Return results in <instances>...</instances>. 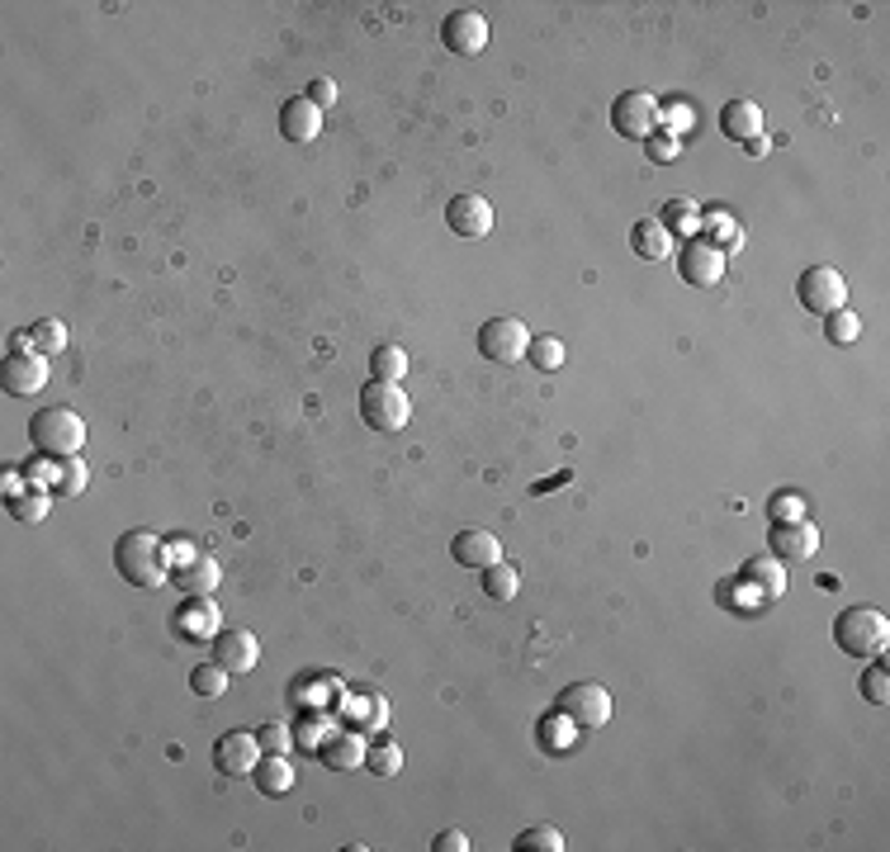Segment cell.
<instances>
[{
  "label": "cell",
  "mask_w": 890,
  "mask_h": 852,
  "mask_svg": "<svg viewBox=\"0 0 890 852\" xmlns=\"http://www.w3.org/2000/svg\"><path fill=\"white\" fill-rule=\"evenodd\" d=\"M824 337L834 341V347H853V341L863 337V318H857V313H848V308L829 313V318H824Z\"/></svg>",
  "instance_id": "8d00e7d4"
},
{
  "label": "cell",
  "mask_w": 890,
  "mask_h": 852,
  "mask_svg": "<svg viewBox=\"0 0 890 852\" xmlns=\"http://www.w3.org/2000/svg\"><path fill=\"white\" fill-rule=\"evenodd\" d=\"M29 441H34L38 455L71 459V455H81V445H86V422L71 408H38L29 417Z\"/></svg>",
  "instance_id": "3957f363"
},
{
  "label": "cell",
  "mask_w": 890,
  "mask_h": 852,
  "mask_svg": "<svg viewBox=\"0 0 890 852\" xmlns=\"http://www.w3.org/2000/svg\"><path fill=\"white\" fill-rule=\"evenodd\" d=\"M57 469H63V465H53V455H29L24 465H20L24 484H34V488H48V492H53V484H57Z\"/></svg>",
  "instance_id": "60d3db41"
},
{
  "label": "cell",
  "mask_w": 890,
  "mask_h": 852,
  "mask_svg": "<svg viewBox=\"0 0 890 852\" xmlns=\"http://www.w3.org/2000/svg\"><path fill=\"white\" fill-rule=\"evenodd\" d=\"M739 578H744L748 588L763 597V602H777V597H787V564L773 559V555L748 559V564H744V573H739Z\"/></svg>",
  "instance_id": "7402d4cb"
},
{
  "label": "cell",
  "mask_w": 890,
  "mask_h": 852,
  "mask_svg": "<svg viewBox=\"0 0 890 852\" xmlns=\"http://www.w3.org/2000/svg\"><path fill=\"white\" fill-rule=\"evenodd\" d=\"M568 478H573V474L564 469V474H554V478H545V484H536V492H545V488H560V484H568Z\"/></svg>",
  "instance_id": "f907efd6"
},
{
  "label": "cell",
  "mask_w": 890,
  "mask_h": 852,
  "mask_svg": "<svg viewBox=\"0 0 890 852\" xmlns=\"http://www.w3.org/2000/svg\"><path fill=\"white\" fill-rule=\"evenodd\" d=\"M526 361H531L536 370H545V375H554V370L568 361V351H564L560 337H531V347H526Z\"/></svg>",
  "instance_id": "1f68e13d"
},
{
  "label": "cell",
  "mask_w": 890,
  "mask_h": 852,
  "mask_svg": "<svg viewBox=\"0 0 890 852\" xmlns=\"http://www.w3.org/2000/svg\"><path fill=\"white\" fill-rule=\"evenodd\" d=\"M583 729L568 720L564 711H550L545 720L536 725V743H540V753H550V758H560V753H573V743H578Z\"/></svg>",
  "instance_id": "d4e9b609"
},
{
  "label": "cell",
  "mask_w": 890,
  "mask_h": 852,
  "mask_svg": "<svg viewBox=\"0 0 890 852\" xmlns=\"http://www.w3.org/2000/svg\"><path fill=\"white\" fill-rule=\"evenodd\" d=\"M834 645L848 654V659H881L886 645H890V621H886V611L877 606H848V611H838V621H834Z\"/></svg>",
  "instance_id": "7a4b0ae2"
},
{
  "label": "cell",
  "mask_w": 890,
  "mask_h": 852,
  "mask_svg": "<svg viewBox=\"0 0 890 852\" xmlns=\"http://www.w3.org/2000/svg\"><path fill=\"white\" fill-rule=\"evenodd\" d=\"M0 388L10 398H29V394H43L48 388V355L38 351H10L0 361Z\"/></svg>",
  "instance_id": "30bf717a"
},
{
  "label": "cell",
  "mask_w": 890,
  "mask_h": 852,
  "mask_svg": "<svg viewBox=\"0 0 890 852\" xmlns=\"http://www.w3.org/2000/svg\"><path fill=\"white\" fill-rule=\"evenodd\" d=\"M86 488H90V469H86V459H81V455L63 459V469H57V484H53L57 498H81Z\"/></svg>",
  "instance_id": "d6a6232c"
},
{
  "label": "cell",
  "mask_w": 890,
  "mask_h": 852,
  "mask_svg": "<svg viewBox=\"0 0 890 852\" xmlns=\"http://www.w3.org/2000/svg\"><path fill=\"white\" fill-rule=\"evenodd\" d=\"M630 247H635L640 261H668L673 257V232L663 228L658 218H640L635 228H630Z\"/></svg>",
  "instance_id": "484cf974"
},
{
  "label": "cell",
  "mask_w": 890,
  "mask_h": 852,
  "mask_svg": "<svg viewBox=\"0 0 890 852\" xmlns=\"http://www.w3.org/2000/svg\"><path fill=\"white\" fill-rule=\"evenodd\" d=\"M431 848L436 852H470V833H464V829H441Z\"/></svg>",
  "instance_id": "bcb514c9"
},
{
  "label": "cell",
  "mask_w": 890,
  "mask_h": 852,
  "mask_svg": "<svg viewBox=\"0 0 890 852\" xmlns=\"http://www.w3.org/2000/svg\"><path fill=\"white\" fill-rule=\"evenodd\" d=\"M360 417H365V427L374 431H403L413 422V398H407V388L398 384H365L360 388Z\"/></svg>",
  "instance_id": "277c9868"
},
{
  "label": "cell",
  "mask_w": 890,
  "mask_h": 852,
  "mask_svg": "<svg viewBox=\"0 0 890 852\" xmlns=\"http://www.w3.org/2000/svg\"><path fill=\"white\" fill-rule=\"evenodd\" d=\"M767 545H773V559L781 564H801L810 559L814 549H820V526L814 521H781V526H773V535H767Z\"/></svg>",
  "instance_id": "9a60e30c"
},
{
  "label": "cell",
  "mask_w": 890,
  "mask_h": 852,
  "mask_svg": "<svg viewBox=\"0 0 890 852\" xmlns=\"http://www.w3.org/2000/svg\"><path fill=\"white\" fill-rule=\"evenodd\" d=\"M214 659L228 672H251L256 663H261V639H256L251 631H218Z\"/></svg>",
  "instance_id": "ffe728a7"
},
{
  "label": "cell",
  "mask_w": 890,
  "mask_h": 852,
  "mask_svg": "<svg viewBox=\"0 0 890 852\" xmlns=\"http://www.w3.org/2000/svg\"><path fill=\"white\" fill-rule=\"evenodd\" d=\"M511 848L517 852H564V833L554 825H536V829H521Z\"/></svg>",
  "instance_id": "e575fe53"
},
{
  "label": "cell",
  "mask_w": 890,
  "mask_h": 852,
  "mask_svg": "<svg viewBox=\"0 0 890 852\" xmlns=\"http://www.w3.org/2000/svg\"><path fill=\"white\" fill-rule=\"evenodd\" d=\"M194 555H200V545H190V535H171V545H166V564L180 568V564H190Z\"/></svg>",
  "instance_id": "f6af8a7d"
},
{
  "label": "cell",
  "mask_w": 890,
  "mask_h": 852,
  "mask_svg": "<svg viewBox=\"0 0 890 852\" xmlns=\"http://www.w3.org/2000/svg\"><path fill=\"white\" fill-rule=\"evenodd\" d=\"M441 43L450 53H460V57H478L488 48V20L478 10H455V14H446V24H441Z\"/></svg>",
  "instance_id": "5bb4252c"
},
{
  "label": "cell",
  "mask_w": 890,
  "mask_h": 852,
  "mask_svg": "<svg viewBox=\"0 0 890 852\" xmlns=\"http://www.w3.org/2000/svg\"><path fill=\"white\" fill-rule=\"evenodd\" d=\"M365 768L374 772V776H398V768H403V749L394 739H374L370 749H365Z\"/></svg>",
  "instance_id": "836d02e7"
},
{
  "label": "cell",
  "mask_w": 890,
  "mask_h": 852,
  "mask_svg": "<svg viewBox=\"0 0 890 852\" xmlns=\"http://www.w3.org/2000/svg\"><path fill=\"white\" fill-rule=\"evenodd\" d=\"M171 582H176V588L185 592V597H209V592L218 588V559H209L204 549H200V555H194L190 564L171 568Z\"/></svg>",
  "instance_id": "603a6c76"
},
{
  "label": "cell",
  "mask_w": 890,
  "mask_h": 852,
  "mask_svg": "<svg viewBox=\"0 0 890 852\" xmlns=\"http://www.w3.org/2000/svg\"><path fill=\"white\" fill-rule=\"evenodd\" d=\"M697 237H701V242H711V247H720V251H730V247H739V237H744V232H739V223L725 214V208H711V214L701 208Z\"/></svg>",
  "instance_id": "f1b7e54d"
},
{
  "label": "cell",
  "mask_w": 890,
  "mask_h": 852,
  "mask_svg": "<svg viewBox=\"0 0 890 852\" xmlns=\"http://www.w3.org/2000/svg\"><path fill=\"white\" fill-rule=\"evenodd\" d=\"M280 133H284V143H313L323 133V110L308 95L284 100L280 104Z\"/></svg>",
  "instance_id": "ac0fdd59"
},
{
  "label": "cell",
  "mask_w": 890,
  "mask_h": 852,
  "mask_svg": "<svg viewBox=\"0 0 890 852\" xmlns=\"http://www.w3.org/2000/svg\"><path fill=\"white\" fill-rule=\"evenodd\" d=\"M478 582H484V592L493 597V602H511V597H517V588H521V573H517V568H511L507 559H497V564L484 568V578H478Z\"/></svg>",
  "instance_id": "4dcf8cb0"
},
{
  "label": "cell",
  "mask_w": 890,
  "mask_h": 852,
  "mask_svg": "<svg viewBox=\"0 0 890 852\" xmlns=\"http://www.w3.org/2000/svg\"><path fill=\"white\" fill-rule=\"evenodd\" d=\"M256 762H261V739L251 729H228L218 743H214V768L223 776H251Z\"/></svg>",
  "instance_id": "7c38bea8"
},
{
  "label": "cell",
  "mask_w": 890,
  "mask_h": 852,
  "mask_svg": "<svg viewBox=\"0 0 890 852\" xmlns=\"http://www.w3.org/2000/svg\"><path fill=\"white\" fill-rule=\"evenodd\" d=\"M256 739H261V753H290L294 749V729H284V725H261Z\"/></svg>",
  "instance_id": "ee69618b"
},
{
  "label": "cell",
  "mask_w": 890,
  "mask_h": 852,
  "mask_svg": "<svg viewBox=\"0 0 890 852\" xmlns=\"http://www.w3.org/2000/svg\"><path fill=\"white\" fill-rule=\"evenodd\" d=\"M327 725H331V715H327V711H313V715H308V720H304V725H298V735H294V743H304V749H323V739L331 735V729H327Z\"/></svg>",
  "instance_id": "7bdbcfd3"
},
{
  "label": "cell",
  "mask_w": 890,
  "mask_h": 852,
  "mask_svg": "<svg viewBox=\"0 0 890 852\" xmlns=\"http://www.w3.org/2000/svg\"><path fill=\"white\" fill-rule=\"evenodd\" d=\"M29 332H34V351H38V355L67 351V327L57 322V318H38L34 327H29Z\"/></svg>",
  "instance_id": "74e56055"
},
{
  "label": "cell",
  "mask_w": 890,
  "mask_h": 852,
  "mask_svg": "<svg viewBox=\"0 0 890 852\" xmlns=\"http://www.w3.org/2000/svg\"><path fill=\"white\" fill-rule=\"evenodd\" d=\"M526 347H531V332H526V322L511 318V313H497V318H488L478 327V351H484L493 365L526 361Z\"/></svg>",
  "instance_id": "8992f818"
},
{
  "label": "cell",
  "mask_w": 890,
  "mask_h": 852,
  "mask_svg": "<svg viewBox=\"0 0 890 852\" xmlns=\"http://www.w3.org/2000/svg\"><path fill=\"white\" fill-rule=\"evenodd\" d=\"M365 749H370V739L360 735V729H331L323 739L318 758L331 772H356V768H365Z\"/></svg>",
  "instance_id": "e0dca14e"
},
{
  "label": "cell",
  "mask_w": 890,
  "mask_h": 852,
  "mask_svg": "<svg viewBox=\"0 0 890 852\" xmlns=\"http://www.w3.org/2000/svg\"><path fill=\"white\" fill-rule=\"evenodd\" d=\"M228 678H233V672L223 668L218 659L194 663V668H190V692H194V696H209V701H214V696L228 692Z\"/></svg>",
  "instance_id": "f546056e"
},
{
  "label": "cell",
  "mask_w": 890,
  "mask_h": 852,
  "mask_svg": "<svg viewBox=\"0 0 890 852\" xmlns=\"http://www.w3.org/2000/svg\"><path fill=\"white\" fill-rule=\"evenodd\" d=\"M658 223L673 232V242H677V237H687V242H691L697 228H701V204L697 200H668V204H663V214H658Z\"/></svg>",
  "instance_id": "83f0119b"
},
{
  "label": "cell",
  "mask_w": 890,
  "mask_h": 852,
  "mask_svg": "<svg viewBox=\"0 0 890 852\" xmlns=\"http://www.w3.org/2000/svg\"><path fill=\"white\" fill-rule=\"evenodd\" d=\"M294 762L290 753H261V762H256V772H251V782L261 796H284V791H294Z\"/></svg>",
  "instance_id": "cb8c5ba5"
},
{
  "label": "cell",
  "mask_w": 890,
  "mask_h": 852,
  "mask_svg": "<svg viewBox=\"0 0 890 852\" xmlns=\"http://www.w3.org/2000/svg\"><path fill=\"white\" fill-rule=\"evenodd\" d=\"M114 568L128 588H161L171 582V564H166V545L153 531H124L114 541Z\"/></svg>",
  "instance_id": "6da1fadb"
},
{
  "label": "cell",
  "mask_w": 890,
  "mask_h": 852,
  "mask_svg": "<svg viewBox=\"0 0 890 852\" xmlns=\"http://www.w3.org/2000/svg\"><path fill=\"white\" fill-rule=\"evenodd\" d=\"M716 124H720V133H725L730 143H744V147H748V143L763 133V104H758V100H744V95H739V100H730L725 110H720Z\"/></svg>",
  "instance_id": "44dd1931"
},
{
  "label": "cell",
  "mask_w": 890,
  "mask_h": 852,
  "mask_svg": "<svg viewBox=\"0 0 890 852\" xmlns=\"http://www.w3.org/2000/svg\"><path fill=\"white\" fill-rule=\"evenodd\" d=\"M446 228L464 237V242H478V237L493 232V204L484 194H455V200L446 204Z\"/></svg>",
  "instance_id": "8fae6325"
},
{
  "label": "cell",
  "mask_w": 890,
  "mask_h": 852,
  "mask_svg": "<svg viewBox=\"0 0 890 852\" xmlns=\"http://www.w3.org/2000/svg\"><path fill=\"white\" fill-rule=\"evenodd\" d=\"M48 507H53V492L48 488H34V484H24V492L5 498V512L14 521H24V526H38V521L48 516Z\"/></svg>",
  "instance_id": "4316f807"
},
{
  "label": "cell",
  "mask_w": 890,
  "mask_h": 852,
  "mask_svg": "<svg viewBox=\"0 0 890 852\" xmlns=\"http://www.w3.org/2000/svg\"><path fill=\"white\" fill-rule=\"evenodd\" d=\"M218 616H223L218 602H209V597H190V602L176 611V635L194 639V645H214L218 631H223Z\"/></svg>",
  "instance_id": "2e32d148"
},
{
  "label": "cell",
  "mask_w": 890,
  "mask_h": 852,
  "mask_svg": "<svg viewBox=\"0 0 890 852\" xmlns=\"http://www.w3.org/2000/svg\"><path fill=\"white\" fill-rule=\"evenodd\" d=\"M644 152L654 167H668V161H677V152H683V138H673V133H649Z\"/></svg>",
  "instance_id": "b9f144b4"
},
{
  "label": "cell",
  "mask_w": 890,
  "mask_h": 852,
  "mask_svg": "<svg viewBox=\"0 0 890 852\" xmlns=\"http://www.w3.org/2000/svg\"><path fill=\"white\" fill-rule=\"evenodd\" d=\"M10 351H34V332H14L10 337Z\"/></svg>",
  "instance_id": "c3c4849f"
},
{
  "label": "cell",
  "mask_w": 890,
  "mask_h": 852,
  "mask_svg": "<svg viewBox=\"0 0 890 852\" xmlns=\"http://www.w3.org/2000/svg\"><path fill=\"white\" fill-rule=\"evenodd\" d=\"M450 555H455L460 568H474V573H484L488 564L503 559V541L488 531H460L455 541H450Z\"/></svg>",
  "instance_id": "d6986e66"
},
{
  "label": "cell",
  "mask_w": 890,
  "mask_h": 852,
  "mask_svg": "<svg viewBox=\"0 0 890 852\" xmlns=\"http://www.w3.org/2000/svg\"><path fill=\"white\" fill-rule=\"evenodd\" d=\"M341 720L346 729H360V735H380V729H388V701L374 692V686H356V692H346L341 696Z\"/></svg>",
  "instance_id": "4fadbf2b"
},
{
  "label": "cell",
  "mask_w": 890,
  "mask_h": 852,
  "mask_svg": "<svg viewBox=\"0 0 890 852\" xmlns=\"http://www.w3.org/2000/svg\"><path fill=\"white\" fill-rule=\"evenodd\" d=\"M767 147H773V143H767V133H758V138L748 143V152H753V157H767Z\"/></svg>",
  "instance_id": "681fc988"
},
{
  "label": "cell",
  "mask_w": 890,
  "mask_h": 852,
  "mask_svg": "<svg viewBox=\"0 0 890 852\" xmlns=\"http://www.w3.org/2000/svg\"><path fill=\"white\" fill-rule=\"evenodd\" d=\"M857 692H863L871 706H886V701H890V678H886V663L881 659H871V668L863 672V682H857Z\"/></svg>",
  "instance_id": "ab89813d"
},
{
  "label": "cell",
  "mask_w": 890,
  "mask_h": 852,
  "mask_svg": "<svg viewBox=\"0 0 890 852\" xmlns=\"http://www.w3.org/2000/svg\"><path fill=\"white\" fill-rule=\"evenodd\" d=\"M370 370H374V379H380V384H398V379L407 375V351L380 347V351L370 355Z\"/></svg>",
  "instance_id": "d590c367"
},
{
  "label": "cell",
  "mask_w": 890,
  "mask_h": 852,
  "mask_svg": "<svg viewBox=\"0 0 890 852\" xmlns=\"http://www.w3.org/2000/svg\"><path fill=\"white\" fill-rule=\"evenodd\" d=\"M796 298L814 318H829V313L848 308V280H843L834 265H810V271L796 280Z\"/></svg>",
  "instance_id": "5b68a950"
},
{
  "label": "cell",
  "mask_w": 890,
  "mask_h": 852,
  "mask_svg": "<svg viewBox=\"0 0 890 852\" xmlns=\"http://www.w3.org/2000/svg\"><path fill=\"white\" fill-rule=\"evenodd\" d=\"M767 516H773V526H781V521H801L805 516V498L791 488L773 492V502H767Z\"/></svg>",
  "instance_id": "f35d334b"
},
{
  "label": "cell",
  "mask_w": 890,
  "mask_h": 852,
  "mask_svg": "<svg viewBox=\"0 0 890 852\" xmlns=\"http://www.w3.org/2000/svg\"><path fill=\"white\" fill-rule=\"evenodd\" d=\"M554 711H564L578 729H607L611 725V692L601 682H573L560 692Z\"/></svg>",
  "instance_id": "52a82bcc"
},
{
  "label": "cell",
  "mask_w": 890,
  "mask_h": 852,
  "mask_svg": "<svg viewBox=\"0 0 890 852\" xmlns=\"http://www.w3.org/2000/svg\"><path fill=\"white\" fill-rule=\"evenodd\" d=\"M677 275H683L691 289H716V284L725 280V251L701 242V237H691V242H683V251H677Z\"/></svg>",
  "instance_id": "9c48e42d"
},
{
  "label": "cell",
  "mask_w": 890,
  "mask_h": 852,
  "mask_svg": "<svg viewBox=\"0 0 890 852\" xmlns=\"http://www.w3.org/2000/svg\"><path fill=\"white\" fill-rule=\"evenodd\" d=\"M308 100L318 104V110H327V104H337V86H331V77L308 81Z\"/></svg>",
  "instance_id": "7dc6e473"
},
{
  "label": "cell",
  "mask_w": 890,
  "mask_h": 852,
  "mask_svg": "<svg viewBox=\"0 0 890 852\" xmlns=\"http://www.w3.org/2000/svg\"><path fill=\"white\" fill-rule=\"evenodd\" d=\"M658 100L649 95V91H621L611 104V128L621 133V138L630 143H644L649 133H658Z\"/></svg>",
  "instance_id": "ba28073f"
}]
</instances>
